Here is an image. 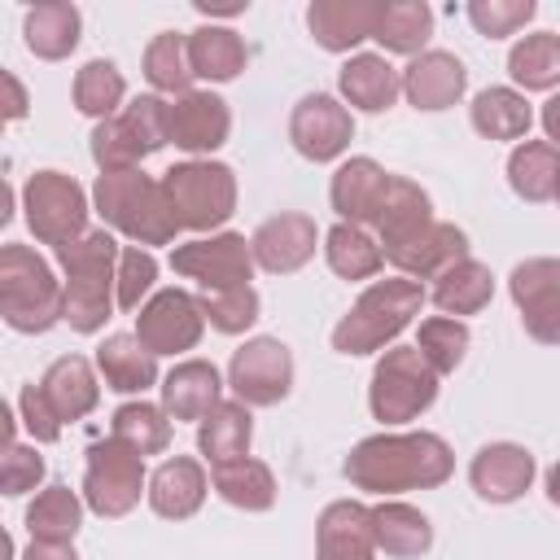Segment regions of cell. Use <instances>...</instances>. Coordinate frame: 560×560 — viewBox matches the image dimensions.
Returning <instances> with one entry per match:
<instances>
[{"mask_svg":"<svg viewBox=\"0 0 560 560\" xmlns=\"http://www.w3.org/2000/svg\"><path fill=\"white\" fill-rule=\"evenodd\" d=\"M451 472V451L433 433H398V438H368L346 459V477L363 490H411L438 486Z\"/></svg>","mask_w":560,"mask_h":560,"instance_id":"obj_1","label":"cell"},{"mask_svg":"<svg viewBox=\"0 0 560 560\" xmlns=\"http://www.w3.org/2000/svg\"><path fill=\"white\" fill-rule=\"evenodd\" d=\"M0 315L18 332H44L66 319V289H57L48 262L26 245L0 249Z\"/></svg>","mask_w":560,"mask_h":560,"instance_id":"obj_2","label":"cell"},{"mask_svg":"<svg viewBox=\"0 0 560 560\" xmlns=\"http://www.w3.org/2000/svg\"><path fill=\"white\" fill-rule=\"evenodd\" d=\"M96 206L118 232L136 236L140 245H162L175 236V228H184L166 188L144 171H105L96 179Z\"/></svg>","mask_w":560,"mask_h":560,"instance_id":"obj_3","label":"cell"},{"mask_svg":"<svg viewBox=\"0 0 560 560\" xmlns=\"http://www.w3.org/2000/svg\"><path fill=\"white\" fill-rule=\"evenodd\" d=\"M114 254H118V245L109 232H83L79 241L57 249V258L66 267V319H70V328L96 332L109 319Z\"/></svg>","mask_w":560,"mask_h":560,"instance_id":"obj_4","label":"cell"},{"mask_svg":"<svg viewBox=\"0 0 560 560\" xmlns=\"http://www.w3.org/2000/svg\"><path fill=\"white\" fill-rule=\"evenodd\" d=\"M424 302V289L416 280H381L372 284L354 311L332 328V346L341 354H368L376 350L381 341H389Z\"/></svg>","mask_w":560,"mask_h":560,"instance_id":"obj_5","label":"cell"},{"mask_svg":"<svg viewBox=\"0 0 560 560\" xmlns=\"http://www.w3.org/2000/svg\"><path fill=\"white\" fill-rule=\"evenodd\" d=\"M166 140H171V105L158 96H140L118 118H105L92 131V158L101 162V171H136V162L162 149Z\"/></svg>","mask_w":560,"mask_h":560,"instance_id":"obj_6","label":"cell"},{"mask_svg":"<svg viewBox=\"0 0 560 560\" xmlns=\"http://www.w3.org/2000/svg\"><path fill=\"white\" fill-rule=\"evenodd\" d=\"M438 372L429 368V359L416 350V346H394L376 376H372V411L376 420H411L420 416L433 394H438Z\"/></svg>","mask_w":560,"mask_h":560,"instance_id":"obj_7","label":"cell"},{"mask_svg":"<svg viewBox=\"0 0 560 560\" xmlns=\"http://www.w3.org/2000/svg\"><path fill=\"white\" fill-rule=\"evenodd\" d=\"M175 214L184 228H214L232 214V201H236V184H232V171L228 166H210V162H184V166H171L166 179H162Z\"/></svg>","mask_w":560,"mask_h":560,"instance_id":"obj_8","label":"cell"},{"mask_svg":"<svg viewBox=\"0 0 560 560\" xmlns=\"http://www.w3.org/2000/svg\"><path fill=\"white\" fill-rule=\"evenodd\" d=\"M83 188L61 171H39L26 184V223L44 245H70L83 236Z\"/></svg>","mask_w":560,"mask_h":560,"instance_id":"obj_9","label":"cell"},{"mask_svg":"<svg viewBox=\"0 0 560 560\" xmlns=\"http://www.w3.org/2000/svg\"><path fill=\"white\" fill-rule=\"evenodd\" d=\"M140 477H144V468L131 446H122L118 438L96 442L88 451V477H83L88 508L101 516H122L140 499Z\"/></svg>","mask_w":560,"mask_h":560,"instance_id":"obj_10","label":"cell"},{"mask_svg":"<svg viewBox=\"0 0 560 560\" xmlns=\"http://www.w3.org/2000/svg\"><path fill=\"white\" fill-rule=\"evenodd\" d=\"M289 376H293L289 350L271 337H258L232 354V389L254 407L280 402L289 394Z\"/></svg>","mask_w":560,"mask_h":560,"instance_id":"obj_11","label":"cell"},{"mask_svg":"<svg viewBox=\"0 0 560 560\" xmlns=\"http://www.w3.org/2000/svg\"><path fill=\"white\" fill-rule=\"evenodd\" d=\"M171 267L192 276L197 284H206L210 293H223V289H245L249 280V249L241 236H214V241H192V245H179L171 254Z\"/></svg>","mask_w":560,"mask_h":560,"instance_id":"obj_12","label":"cell"},{"mask_svg":"<svg viewBox=\"0 0 560 560\" xmlns=\"http://www.w3.org/2000/svg\"><path fill=\"white\" fill-rule=\"evenodd\" d=\"M201 302H192L188 293L179 289H166L158 293L144 311H140V324H136V337L153 350V354H175V350H192L197 337H201Z\"/></svg>","mask_w":560,"mask_h":560,"instance_id":"obj_13","label":"cell"},{"mask_svg":"<svg viewBox=\"0 0 560 560\" xmlns=\"http://www.w3.org/2000/svg\"><path fill=\"white\" fill-rule=\"evenodd\" d=\"M512 298L538 341H560V262L529 258L512 271Z\"/></svg>","mask_w":560,"mask_h":560,"instance_id":"obj_14","label":"cell"},{"mask_svg":"<svg viewBox=\"0 0 560 560\" xmlns=\"http://www.w3.org/2000/svg\"><path fill=\"white\" fill-rule=\"evenodd\" d=\"M289 136L298 144V153L315 158V162H328L346 149L350 140V114L332 101V96H306L298 109H293V122H289Z\"/></svg>","mask_w":560,"mask_h":560,"instance_id":"obj_15","label":"cell"},{"mask_svg":"<svg viewBox=\"0 0 560 560\" xmlns=\"http://www.w3.org/2000/svg\"><path fill=\"white\" fill-rule=\"evenodd\" d=\"M376 18H381V4H372V0H315L306 13L311 35L332 52L368 39L376 31Z\"/></svg>","mask_w":560,"mask_h":560,"instance_id":"obj_16","label":"cell"},{"mask_svg":"<svg viewBox=\"0 0 560 560\" xmlns=\"http://www.w3.org/2000/svg\"><path fill=\"white\" fill-rule=\"evenodd\" d=\"M228 136V105L210 92H184L171 105V140L179 149H214Z\"/></svg>","mask_w":560,"mask_h":560,"instance_id":"obj_17","label":"cell"},{"mask_svg":"<svg viewBox=\"0 0 560 560\" xmlns=\"http://www.w3.org/2000/svg\"><path fill=\"white\" fill-rule=\"evenodd\" d=\"M389 175L372 162V158H354L337 171L332 179V206L350 219V223H363V219H376L385 197H389Z\"/></svg>","mask_w":560,"mask_h":560,"instance_id":"obj_18","label":"cell"},{"mask_svg":"<svg viewBox=\"0 0 560 560\" xmlns=\"http://www.w3.org/2000/svg\"><path fill=\"white\" fill-rule=\"evenodd\" d=\"M372 512L359 503H332L319 516V560H372Z\"/></svg>","mask_w":560,"mask_h":560,"instance_id":"obj_19","label":"cell"},{"mask_svg":"<svg viewBox=\"0 0 560 560\" xmlns=\"http://www.w3.org/2000/svg\"><path fill=\"white\" fill-rule=\"evenodd\" d=\"M254 254L267 271H293L315 254V223L302 214H280L267 219L254 232Z\"/></svg>","mask_w":560,"mask_h":560,"instance_id":"obj_20","label":"cell"},{"mask_svg":"<svg viewBox=\"0 0 560 560\" xmlns=\"http://www.w3.org/2000/svg\"><path fill=\"white\" fill-rule=\"evenodd\" d=\"M402 88L416 109H446L464 92V66L451 52H420L402 74Z\"/></svg>","mask_w":560,"mask_h":560,"instance_id":"obj_21","label":"cell"},{"mask_svg":"<svg viewBox=\"0 0 560 560\" xmlns=\"http://www.w3.org/2000/svg\"><path fill=\"white\" fill-rule=\"evenodd\" d=\"M534 477V459L529 451L521 446H486L477 459H472V486L481 499H494V503H508L516 499Z\"/></svg>","mask_w":560,"mask_h":560,"instance_id":"obj_22","label":"cell"},{"mask_svg":"<svg viewBox=\"0 0 560 560\" xmlns=\"http://www.w3.org/2000/svg\"><path fill=\"white\" fill-rule=\"evenodd\" d=\"M39 394L48 398V407L57 411V420H79L96 407V381H92V368L79 359V354H66L57 359L44 381H39Z\"/></svg>","mask_w":560,"mask_h":560,"instance_id":"obj_23","label":"cell"},{"mask_svg":"<svg viewBox=\"0 0 560 560\" xmlns=\"http://www.w3.org/2000/svg\"><path fill=\"white\" fill-rule=\"evenodd\" d=\"M162 394H166V411L175 420H206L219 407V372L210 363H201V359L179 363L166 376Z\"/></svg>","mask_w":560,"mask_h":560,"instance_id":"obj_24","label":"cell"},{"mask_svg":"<svg viewBox=\"0 0 560 560\" xmlns=\"http://www.w3.org/2000/svg\"><path fill=\"white\" fill-rule=\"evenodd\" d=\"M389 258L411 276H442L446 267H455L464 258V232H455L446 223H429L420 236L389 249Z\"/></svg>","mask_w":560,"mask_h":560,"instance_id":"obj_25","label":"cell"},{"mask_svg":"<svg viewBox=\"0 0 560 560\" xmlns=\"http://www.w3.org/2000/svg\"><path fill=\"white\" fill-rule=\"evenodd\" d=\"M96 363L109 381V389H122V394H136V389H149L158 368H153V350L140 341V337H105L101 350H96Z\"/></svg>","mask_w":560,"mask_h":560,"instance_id":"obj_26","label":"cell"},{"mask_svg":"<svg viewBox=\"0 0 560 560\" xmlns=\"http://www.w3.org/2000/svg\"><path fill=\"white\" fill-rule=\"evenodd\" d=\"M79 44V9L66 0H44L26 13V48L44 61L66 57Z\"/></svg>","mask_w":560,"mask_h":560,"instance_id":"obj_27","label":"cell"},{"mask_svg":"<svg viewBox=\"0 0 560 560\" xmlns=\"http://www.w3.org/2000/svg\"><path fill=\"white\" fill-rule=\"evenodd\" d=\"M341 92H346L350 105H359V109H389L394 96L402 92V74H398L385 57L363 52V57L346 61V70H341Z\"/></svg>","mask_w":560,"mask_h":560,"instance_id":"obj_28","label":"cell"},{"mask_svg":"<svg viewBox=\"0 0 560 560\" xmlns=\"http://www.w3.org/2000/svg\"><path fill=\"white\" fill-rule=\"evenodd\" d=\"M429 223H433V219H429V197H424L416 184L394 179V184H389V197H385V206H381V214H376L385 254L398 249V245H407L411 236H420Z\"/></svg>","mask_w":560,"mask_h":560,"instance_id":"obj_29","label":"cell"},{"mask_svg":"<svg viewBox=\"0 0 560 560\" xmlns=\"http://www.w3.org/2000/svg\"><path fill=\"white\" fill-rule=\"evenodd\" d=\"M206 494V472L192 464V459H166L158 472H153V486H149V503L162 512V516H188L197 512Z\"/></svg>","mask_w":560,"mask_h":560,"instance_id":"obj_30","label":"cell"},{"mask_svg":"<svg viewBox=\"0 0 560 560\" xmlns=\"http://www.w3.org/2000/svg\"><path fill=\"white\" fill-rule=\"evenodd\" d=\"M508 175H512V188L529 201H547L560 192V149L556 144H542V140H529L512 153L508 162Z\"/></svg>","mask_w":560,"mask_h":560,"instance_id":"obj_31","label":"cell"},{"mask_svg":"<svg viewBox=\"0 0 560 560\" xmlns=\"http://www.w3.org/2000/svg\"><path fill=\"white\" fill-rule=\"evenodd\" d=\"M188 61L201 79H232L236 70H245V44L228 26H201L188 35Z\"/></svg>","mask_w":560,"mask_h":560,"instance_id":"obj_32","label":"cell"},{"mask_svg":"<svg viewBox=\"0 0 560 560\" xmlns=\"http://www.w3.org/2000/svg\"><path fill=\"white\" fill-rule=\"evenodd\" d=\"M529 101L516 96L512 88H486L477 101H472V127L490 140H516L529 131Z\"/></svg>","mask_w":560,"mask_h":560,"instance_id":"obj_33","label":"cell"},{"mask_svg":"<svg viewBox=\"0 0 560 560\" xmlns=\"http://www.w3.org/2000/svg\"><path fill=\"white\" fill-rule=\"evenodd\" d=\"M429 31H433L429 4H420V0H389V4H381L372 39H381L389 52H420Z\"/></svg>","mask_w":560,"mask_h":560,"instance_id":"obj_34","label":"cell"},{"mask_svg":"<svg viewBox=\"0 0 560 560\" xmlns=\"http://www.w3.org/2000/svg\"><path fill=\"white\" fill-rule=\"evenodd\" d=\"M245 446H249V411L241 402H219L201 420V451L219 468V464L245 459Z\"/></svg>","mask_w":560,"mask_h":560,"instance_id":"obj_35","label":"cell"},{"mask_svg":"<svg viewBox=\"0 0 560 560\" xmlns=\"http://www.w3.org/2000/svg\"><path fill=\"white\" fill-rule=\"evenodd\" d=\"M214 490H219L228 503L249 508V512H262V508H271V499H276V481H271L267 464H258V459L219 464V468H214Z\"/></svg>","mask_w":560,"mask_h":560,"instance_id":"obj_36","label":"cell"},{"mask_svg":"<svg viewBox=\"0 0 560 560\" xmlns=\"http://www.w3.org/2000/svg\"><path fill=\"white\" fill-rule=\"evenodd\" d=\"M26 529L39 542H70L79 529V499L66 486H48L31 508H26Z\"/></svg>","mask_w":560,"mask_h":560,"instance_id":"obj_37","label":"cell"},{"mask_svg":"<svg viewBox=\"0 0 560 560\" xmlns=\"http://www.w3.org/2000/svg\"><path fill=\"white\" fill-rule=\"evenodd\" d=\"M372 534L394 556H416L429 547V521L407 503H385L372 512Z\"/></svg>","mask_w":560,"mask_h":560,"instance_id":"obj_38","label":"cell"},{"mask_svg":"<svg viewBox=\"0 0 560 560\" xmlns=\"http://www.w3.org/2000/svg\"><path fill=\"white\" fill-rule=\"evenodd\" d=\"M508 70L516 83L525 88H551L560 79V35L551 31H538V35H525L512 57H508Z\"/></svg>","mask_w":560,"mask_h":560,"instance_id":"obj_39","label":"cell"},{"mask_svg":"<svg viewBox=\"0 0 560 560\" xmlns=\"http://www.w3.org/2000/svg\"><path fill=\"white\" fill-rule=\"evenodd\" d=\"M486 298H490V271L468 262V258L446 267L438 276V289H433V302L442 311H455V315H472L477 306H486Z\"/></svg>","mask_w":560,"mask_h":560,"instance_id":"obj_40","label":"cell"},{"mask_svg":"<svg viewBox=\"0 0 560 560\" xmlns=\"http://www.w3.org/2000/svg\"><path fill=\"white\" fill-rule=\"evenodd\" d=\"M144 74L162 92H184L192 83V61H188V39L175 31H162L144 48Z\"/></svg>","mask_w":560,"mask_h":560,"instance_id":"obj_41","label":"cell"},{"mask_svg":"<svg viewBox=\"0 0 560 560\" xmlns=\"http://www.w3.org/2000/svg\"><path fill=\"white\" fill-rule=\"evenodd\" d=\"M114 438H118L122 446H131L136 455H153V451H162V446L171 442V424L162 420L158 407H149V402H127V407L114 411Z\"/></svg>","mask_w":560,"mask_h":560,"instance_id":"obj_42","label":"cell"},{"mask_svg":"<svg viewBox=\"0 0 560 560\" xmlns=\"http://www.w3.org/2000/svg\"><path fill=\"white\" fill-rule=\"evenodd\" d=\"M328 262H332L337 276L363 280V276H372V271L381 267V249H376L354 223H341V228L328 232Z\"/></svg>","mask_w":560,"mask_h":560,"instance_id":"obj_43","label":"cell"},{"mask_svg":"<svg viewBox=\"0 0 560 560\" xmlns=\"http://www.w3.org/2000/svg\"><path fill=\"white\" fill-rule=\"evenodd\" d=\"M122 101V74L114 70V61H88L74 79V105L83 114H114Z\"/></svg>","mask_w":560,"mask_h":560,"instance_id":"obj_44","label":"cell"},{"mask_svg":"<svg viewBox=\"0 0 560 560\" xmlns=\"http://www.w3.org/2000/svg\"><path fill=\"white\" fill-rule=\"evenodd\" d=\"M464 346H468V328L455 324V319H429L420 324V354L429 359L433 372H451L459 359H464Z\"/></svg>","mask_w":560,"mask_h":560,"instance_id":"obj_45","label":"cell"},{"mask_svg":"<svg viewBox=\"0 0 560 560\" xmlns=\"http://www.w3.org/2000/svg\"><path fill=\"white\" fill-rule=\"evenodd\" d=\"M468 18L481 35L499 39V35H512L516 26H525L534 18V4L529 0H477V4H468Z\"/></svg>","mask_w":560,"mask_h":560,"instance_id":"obj_46","label":"cell"},{"mask_svg":"<svg viewBox=\"0 0 560 560\" xmlns=\"http://www.w3.org/2000/svg\"><path fill=\"white\" fill-rule=\"evenodd\" d=\"M201 311L210 315L214 328H223V332H241L245 324H254V315H258V298H254L249 284H245V289H223V293H210V298L201 302Z\"/></svg>","mask_w":560,"mask_h":560,"instance_id":"obj_47","label":"cell"},{"mask_svg":"<svg viewBox=\"0 0 560 560\" xmlns=\"http://www.w3.org/2000/svg\"><path fill=\"white\" fill-rule=\"evenodd\" d=\"M153 271H158V262L144 254V249H136V245H127L122 254H118V306L122 311H136L140 306V293L153 284Z\"/></svg>","mask_w":560,"mask_h":560,"instance_id":"obj_48","label":"cell"},{"mask_svg":"<svg viewBox=\"0 0 560 560\" xmlns=\"http://www.w3.org/2000/svg\"><path fill=\"white\" fill-rule=\"evenodd\" d=\"M44 477V459L31 451V446H18V442H9V451H4V472H0V481H4V494H22V490H35V481Z\"/></svg>","mask_w":560,"mask_h":560,"instance_id":"obj_49","label":"cell"},{"mask_svg":"<svg viewBox=\"0 0 560 560\" xmlns=\"http://www.w3.org/2000/svg\"><path fill=\"white\" fill-rule=\"evenodd\" d=\"M18 402H22V420H26V429H31L35 442H57V438H61V420H57V411L48 407V398L39 394V385H26Z\"/></svg>","mask_w":560,"mask_h":560,"instance_id":"obj_50","label":"cell"},{"mask_svg":"<svg viewBox=\"0 0 560 560\" xmlns=\"http://www.w3.org/2000/svg\"><path fill=\"white\" fill-rule=\"evenodd\" d=\"M22 560H79V556L66 542H39V538H31V547H26Z\"/></svg>","mask_w":560,"mask_h":560,"instance_id":"obj_51","label":"cell"},{"mask_svg":"<svg viewBox=\"0 0 560 560\" xmlns=\"http://www.w3.org/2000/svg\"><path fill=\"white\" fill-rule=\"evenodd\" d=\"M542 127H547V136H551L556 149H560V96H551V101L542 105Z\"/></svg>","mask_w":560,"mask_h":560,"instance_id":"obj_52","label":"cell"},{"mask_svg":"<svg viewBox=\"0 0 560 560\" xmlns=\"http://www.w3.org/2000/svg\"><path fill=\"white\" fill-rule=\"evenodd\" d=\"M4 88H9V118H22L26 114V96H22V83L13 74H4Z\"/></svg>","mask_w":560,"mask_h":560,"instance_id":"obj_53","label":"cell"},{"mask_svg":"<svg viewBox=\"0 0 560 560\" xmlns=\"http://www.w3.org/2000/svg\"><path fill=\"white\" fill-rule=\"evenodd\" d=\"M547 490H551V499L560 503V464H556V468L547 472Z\"/></svg>","mask_w":560,"mask_h":560,"instance_id":"obj_54","label":"cell"},{"mask_svg":"<svg viewBox=\"0 0 560 560\" xmlns=\"http://www.w3.org/2000/svg\"><path fill=\"white\" fill-rule=\"evenodd\" d=\"M556 197H560V192H556Z\"/></svg>","mask_w":560,"mask_h":560,"instance_id":"obj_55","label":"cell"}]
</instances>
